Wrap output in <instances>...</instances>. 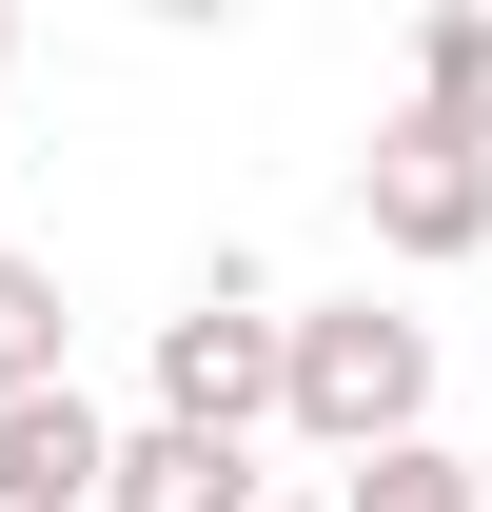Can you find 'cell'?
Segmentation results:
<instances>
[{
    "instance_id": "277c9868",
    "label": "cell",
    "mask_w": 492,
    "mask_h": 512,
    "mask_svg": "<svg viewBox=\"0 0 492 512\" xmlns=\"http://www.w3.org/2000/svg\"><path fill=\"white\" fill-rule=\"evenodd\" d=\"M99 473H119V434H99V394H20L0 414V512H99Z\"/></svg>"
},
{
    "instance_id": "6da1fadb",
    "label": "cell",
    "mask_w": 492,
    "mask_h": 512,
    "mask_svg": "<svg viewBox=\"0 0 492 512\" xmlns=\"http://www.w3.org/2000/svg\"><path fill=\"white\" fill-rule=\"evenodd\" d=\"M276 434H315L335 473H355V453H414V434H433V316H394V296H315Z\"/></svg>"
},
{
    "instance_id": "9c48e42d",
    "label": "cell",
    "mask_w": 492,
    "mask_h": 512,
    "mask_svg": "<svg viewBox=\"0 0 492 512\" xmlns=\"http://www.w3.org/2000/svg\"><path fill=\"white\" fill-rule=\"evenodd\" d=\"M276 512H335V493H276Z\"/></svg>"
},
{
    "instance_id": "30bf717a",
    "label": "cell",
    "mask_w": 492,
    "mask_h": 512,
    "mask_svg": "<svg viewBox=\"0 0 492 512\" xmlns=\"http://www.w3.org/2000/svg\"><path fill=\"white\" fill-rule=\"evenodd\" d=\"M0 60H20V20H0Z\"/></svg>"
},
{
    "instance_id": "5b68a950",
    "label": "cell",
    "mask_w": 492,
    "mask_h": 512,
    "mask_svg": "<svg viewBox=\"0 0 492 512\" xmlns=\"http://www.w3.org/2000/svg\"><path fill=\"white\" fill-rule=\"evenodd\" d=\"M99 512H276V473H256V453H217V434H158V414H138L119 473H99Z\"/></svg>"
},
{
    "instance_id": "7a4b0ae2",
    "label": "cell",
    "mask_w": 492,
    "mask_h": 512,
    "mask_svg": "<svg viewBox=\"0 0 492 512\" xmlns=\"http://www.w3.org/2000/svg\"><path fill=\"white\" fill-rule=\"evenodd\" d=\"M276 394H296V316L256 296V256H217L178 316H158V434L256 453V434H276Z\"/></svg>"
},
{
    "instance_id": "3957f363",
    "label": "cell",
    "mask_w": 492,
    "mask_h": 512,
    "mask_svg": "<svg viewBox=\"0 0 492 512\" xmlns=\"http://www.w3.org/2000/svg\"><path fill=\"white\" fill-rule=\"evenodd\" d=\"M355 217H374V256L453 276V256H492V158H473V138H433V119H374V158H355Z\"/></svg>"
},
{
    "instance_id": "ba28073f",
    "label": "cell",
    "mask_w": 492,
    "mask_h": 512,
    "mask_svg": "<svg viewBox=\"0 0 492 512\" xmlns=\"http://www.w3.org/2000/svg\"><path fill=\"white\" fill-rule=\"evenodd\" d=\"M60 276H40V256H0V414H20V394H60Z\"/></svg>"
},
{
    "instance_id": "8992f818",
    "label": "cell",
    "mask_w": 492,
    "mask_h": 512,
    "mask_svg": "<svg viewBox=\"0 0 492 512\" xmlns=\"http://www.w3.org/2000/svg\"><path fill=\"white\" fill-rule=\"evenodd\" d=\"M394 119H433V138L492 158V0H433L414 20V99H394Z\"/></svg>"
},
{
    "instance_id": "52a82bcc",
    "label": "cell",
    "mask_w": 492,
    "mask_h": 512,
    "mask_svg": "<svg viewBox=\"0 0 492 512\" xmlns=\"http://www.w3.org/2000/svg\"><path fill=\"white\" fill-rule=\"evenodd\" d=\"M335 512H492V493H473V453H453V434H414V453H355Z\"/></svg>"
}]
</instances>
